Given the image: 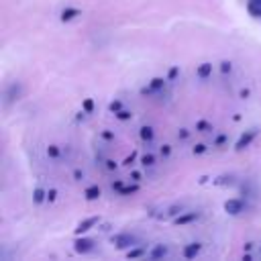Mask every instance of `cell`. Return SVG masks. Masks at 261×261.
I'll use <instances>...</instances> for the list:
<instances>
[{
    "instance_id": "1",
    "label": "cell",
    "mask_w": 261,
    "mask_h": 261,
    "mask_svg": "<svg viewBox=\"0 0 261 261\" xmlns=\"http://www.w3.org/2000/svg\"><path fill=\"white\" fill-rule=\"evenodd\" d=\"M110 241H112V245H114L116 249H128V247H135L137 237L130 234V232H118V234H114Z\"/></svg>"
},
{
    "instance_id": "2",
    "label": "cell",
    "mask_w": 261,
    "mask_h": 261,
    "mask_svg": "<svg viewBox=\"0 0 261 261\" xmlns=\"http://www.w3.org/2000/svg\"><path fill=\"white\" fill-rule=\"evenodd\" d=\"M257 133H259V128H255V126H253V128H249V130H245V133L239 137V141L234 143V149H237V151L247 149V147L253 143V139L257 137Z\"/></svg>"
},
{
    "instance_id": "3",
    "label": "cell",
    "mask_w": 261,
    "mask_h": 261,
    "mask_svg": "<svg viewBox=\"0 0 261 261\" xmlns=\"http://www.w3.org/2000/svg\"><path fill=\"white\" fill-rule=\"evenodd\" d=\"M245 210V202L241 200V198H230V200H226L224 202V212L226 214H241Z\"/></svg>"
},
{
    "instance_id": "4",
    "label": "cell",
    "mask_w": 261,
    "mask_h": 261,
    "mask_svg": "<svg viewBox=\"0 0 261 261\" xmlns=\"http://www.w3.org/2000/svg\"><path fill=\"white\" fill-rule=\"evenodd\" d=\"M94 241L92 239H75L73 241V249H75V253H82V255H86V253H92L94 251Z\"/></svg>"
},
{
    "instance_id": "5",
    "label": "cell",
    "mask_w": 261,
    "mask_h": 261,
    "mask_svg": "<svg viewBox=\"0 0 261 261\" xmlns=\"http://www.w3.org/2000/svg\"><path fill=\"white\" fill-rule=\"evenodd\" d=\"M100 222V218L98 216H90V218H86V220H82L80 224H77V228H75V234H84V232H88L92 226H96Z\"/></svg>"
},
{
    "instance_id": "6",
    "label": "cell",
    "mask_w": 261,
    "mask_h": 261,
    "mask_svg": "<svg viewBox=\"0 0 261 261\" xmlns=\"http://www.w3.org/2000/svg\"><path fill=\"white\" fill-rule=\"evenodd\" d=\"M20 92H22L20 84H10V86H8V90H6V94H4V98H6V104H10V102L18 100V98H20Z\"/></svg>"
},
{
    "instance_id": "7",
    "label": "cell",
    "mask_w": 261,
    "mask_h": 261,
    "mask_svg": "<svg viewBox=\"0 0 261 261\" xmlns=\"http://www.w3.org/2000/svg\"><path fill=\"white\" fill-rule=\"evenodd\" d=\"M200 249H202V245H200V243H190V245H186V247H184L181 255H184L186 259H194V257L200 253Z\"/></svg>"
},
{
    "instance_id": "8",
    "label": "cell",
    "mask_w": 261,
    "mask_h": 261,
    "mask_svg": "<svg viewBox=\"0 0 261 261\" xmlns=\"http://www.w3.org/2000/svg\"><path fill=\"white\" fill-rule=\"evenodd\" d=\"M163 86H165V80H163V77H153V80H151V84H149V88H145V90H143V94L159 92V90H163Z\"/></svg>"
},
{
    "instance_id": "9",
    "label": "cell",
    "mask_w": 261,
    "mask_h": 261,
    "mask_svg": "<svg viewBox=\"0 0 261 261\" xmlns=\"http://www.w3.org/2000/svg\"><path fill=\"white\" fill-rule=\"evenodd\" d=\"M198 216H200L198 212H184V214L179 212V216H177V218H173V222H175V224H188V222L198 220Z\"/></svg>"
},
{
    "instance_id": "10",
    "label": "cell",
    "mask_w": 261,
    "mask_h": 261,
    "mask_svg": "<svg viewBox=\"0 0 261 261\" xmlns=\"http://www.w3.org/2000/svg\"><path fill=\"white\" fill-rule=\"evenodd\" d=\"M196 75H198L200 80L210 77V75H212V63H200V65L196 67Z\"/></svg>"
},
{
    "instance_id": "11",
    "label": "cell",
    "mask_w": 261,
    "mask_h": 261,
    "mask_svg": "<svg viewBox=\"0 0 261 261\" xmlns=\"http://www.w3.org/2000/svg\"><path fill=\"white\" fill-rule=\"evenodd\" d=\"M139 137H141V141H143V143H151V141L155 139V130H153L151 126H141Z\"/></svg>"
},
{
    "instance_id": "12",
    "label": "cell",
    "mask_w": 261,
    "mask_h": 261,
    "mask_svg": "<svg viewBox=\"0 0 261 261\" xmlns=\"http://www.w3.org/2000/svg\"><path fill=\"white\" fill-rule=\"evenodd\" d=\"M75 16H80V8H63L59 18H61L63 22H67V20H73Z\"/></svg>"
},
{
    "instance_id": "13",
    "label": "cell",
    "mask_w": 261,
    "mask_h": 261,
    "mask_svg": "<svg viewBox=\"0 0 261 261\" xmlns=\"http://www.w3.org/2000/svg\"><path fill=\"white\" fill-rule=\"evenodd\" d=\"M100 194H102V190H100L98 186H88V188L84 190L86 200H96V198H100Z\"/></svg>"
},
{
    "instance_id": "14",
    "label": "cell",
    "mask_w": 261,
    "mask_h": 261,
    "mask_svg": "<svg viewBox=\"0 0 261 261\" xmlns=\"http://www.w3.org/2000/svg\"><path fill=\"white\" fill-rule=\"evenodd\" d=\"M167 255V247H163V245H155L151 251H149V257L151 259H161V257H165Z\"/></svg>"
},
{
    "instance_id": "15",
    "label": "cell",
    "mask_w": 261,
    "mask_h": 261,
    "mask_svg": "<svg viewBox=\"0 0 261 261\" xmlns=\"http://www.w3.org/2000/svg\"><path fill=\"white\" fill-rule=\"evenodd\" d=\"M145 255H149L145 247H135V249L130 247V249H128V253H126V257H128V259H137V257H145Z\"/></svg>"
},
{
    "instance_id": "16",
    "label": "cell",
    "mask_w": 261,
    "mask_h": 261,
    "mask_svg": "<svg viewBox=\"0 0 261 261\" xmlns=\"http://www.w3.org/2000/svg\"><path fill=\"white\" fill-rule=\"evenodd\" d=\"M47 200V192L43 190V188H37L35 192H33V202L35 204H43Z\"/></svg>"
},
{
    "instance_id": "17",
    "label": "cell",
    "mask_w": 261,
    "mask_h": 261,
    "mask_svg": "<svg viewBox=\"0 0 261 261\" xmlns=\"http://www.w3.org/2000/svg\"><path fill=\"white\" fill-rule=\"evenodd\" d=\"M247 10L255 16V18H261V4H255V2H249L247 4Z\"/></svg>"
},
{
    "instance_id": "18",
    "label": "cell",
    "mask_w": 261,
    "mask_h": 261,
    "mask_svg": "<svg viewBox=\"0 0 261 261\" xmlns=\"http://www.w3.org/2000/svg\"><path fill=\"white\" fill-rule=\"evenodd\" d=\"M141 165H145V167L155 165V155H153V153H145V155L141 157Z\"/></svg>"
},
{
    "instance_id": "19",
    "label": "cell",
    "mask_w": 261,
    "mask_h": 261,
    "mask_svg": "<svg viewBox=\"0 0 261 261\" xmlns=\"http://www.w3.org/2000/svg\"><path fill=\"white\" fill-rule=\"evenodd\" d=\"M196 130H198V133H208V130H212V124L206 122V120H198V122H196Z\"/></svg>"
},
{
    "instance_id": "20",
    "label": "cell",
    "mask_w": 261,
    "mask_h": 261,
    "mask_svg": "<svg viewBox=\"0 0 261 261\" xmlns=\"http://www.w3.org/2000/svg\"><path fill=\"white\" fill-rule=\"evenodd\" d=\"M47 155H49L51 159H57V157H59V147H57V145H49V147H47Z\"/></svg>"
},
{
    "instance_id": "21",
    "label": "cell",
    "mask_w": 261,
    "mask_h": 261,
    "mask_svg": "<svg viewBox=\"0 0 261 261\" xmlns=\"http://www.w3.org/2000/svg\"><path fill=\"white\" fill-rule=\"evenodd\" d=\"M139 190V186H122V190L118 192V194H122V196H128V194H135Z\"/></svg>"
},
{
    "instance_id": "22",
    "label": "cell",
    "mask_w": 261,
    "mask_h": 261,
    "mask_svg": "<svg viewBox=\"0 0 261 261\" xmlns=\"http://www.w3.org/2000/svg\"><path fill=\"white\" fill-rule=\"evenodd\" d=\"M108 110H110V112H114V114H116V112H118V110H122V104H120V102H118V100H112V102H110V104H108Z\"/></svg>"
},
{
    "instance_id": "23",
    "label": "cell",
    "mask_w": 261,
    "mask_h": 261,
    "mask_svg": "<svg viewBox=\"0 0 261 261\" xmlns=\"http://www.w3.org/2000/svg\"><path fill=\"white\" fill-rule=\"evenodd\" d=\"M82 108H84L86 112H92V110H94V100H92V98H88V100H84V104H82Z\"/></svg>"
},
{
    "instance_id": "24",
    "label": "cell",
    "mask_w": 261,
    "mask_h": 261,
    "mask_svg": "<svg viewBox=\"0 0 261 261\" xmlns=\"http://www.w3.org/2000/svg\"><path fill=\"white\" fill-rule=\"evenodd\" d=\"M130 116H133V114H130L128 110H118V112H116V118H118V120H128Z\"/></svg>"
},
{
    "instance_id": "25",
    "label": "cell",
    "mask_w": 261,
    "mask_h": 261,
    "mask_svg": "<svg viewBox=\"0 0 261 261\" xmlns=\"http://www.w3.org/2000/svg\"><path fill=\"white\" fill-rule=\"evenodd\" d=\"M202 153H206V145H204V143H198V145L194 147V155H202Z\"/></svg>"
},
{
    "instance_id": "26",
    "label": "cell",
    "mask_w": 261,
    "mask_h": 261,
    "mask_svg": "<svg viewBox=\"0 0 261 261\" xmlns=\"http://www.w3.org/2000/svg\"><path fill=\"white\" fill-rule=\"evenodd\" d=\"M224 143H226V135H218L216 141H214V147H222Z\"/></svg>"
},
{
    "instance_id": "27",
    "label": "cell",
    "mask_w": 261,
    "mask_h": 261,
    "mask_svg": "<svg viewBox=\"0 0 261 261\" xmlns=\"http://www.w3.org/2000/svg\"><path fill=\"white\" fill-rule=\"evenodd\" d=\"M57 198V190H47V202H55Z\"/></svg>"
},
{
    "instance_id": "28",
    "label": "cell",
    "mask_w": 261,
    "mask_h": 261,
    "mask_svg": "<svg viewBox=\"0 0 261 261\" xmlns=\"http://www.w3.org/2000/svg\"><path fill=\"white\" fill-rule=\"evenodd\" d=\"M177 137H179V139H181V141H186V139H188V137H190V130H188V128H181V130H179V133H177Z\"/></svg>"
},
{
    "instance_id": "29",
    "label": "cell",
    "mask_w": 261,
    "mask_h": 261,
    "mask_svg": "<svg viewBox=\"0 0 261 261\" xmlns=\"http://www.w3.org/2000/svg\"><path fill=\"white\" fill-rule=\"evenodd\" d=\"M169 153H171V147H169V145H163V147H161V155H163V157H169Z\"/></svg>"
},
{
    "instance_id": "30",
    "label": "cell",
    "mask_w": 261,
    "mask_h": 261,
    "mask_svg": "<svg viewBox=\"0 0 261 261\" xmlns=\"http://www.w3.org/2000/svg\"><path fill=\"white\" fill-rule=\"evenodd\" d=\"M220 69H222L224 73H226V71H230V63H228V61H222V63H220Z\"/></svg>"
},
{
    "instance_id": "31",
    "label": "cell",
    "mask_w": 261,
    "mask_h": 261,
    "mask_svg": "<svg viewBox=\"0 0 261 261\" xmlns=\"http://www.w3.org/2000/svg\"><path fill=\"white\" fill-rule=\"evenodd\" d=\"M104 163H106V169H108V171L116 169V163H114V161H110V159H108V161H104Z\"/></svg>"
},
{
    "instance_id": "32",
    "label": "cell",
    "mask_w": 261,
    "mask_h": 261,
    "mask_svg": "<svg viewBox=\"0 0 261 261\" xmlns=\"http://www.w3.org/2000/svg\"><path fill=\"white\" fill-rule=\"evenodd\" d=\"M102 137H104L106 141H112V139H114V135H112V133H108V130H104V133H102Z\"/></svg>"
},
{
    "instance_id": "33",
    "label": "cell",
    "mask_w": 261,
    "mask_h": 261,
    "mask_svg": "<svg viewBox=\"0 0 261 261\" xmlns=\"http://www.w3.org/2000/svg\"><path fill=\"white\" fill-rule=\"evenodd\" d=\"M175 75H177V67H171V69H169V80H173Z\"/></svg>"
},
{
    "instance_id": "34",
    "label": "cell",
    "mask_w": 261,
    "mask_h": 261,
    "mask_svg": "<svg viewBox=\"0 0 261 261\" xmlns=\"http://www.w3.org/2000/svg\"><path fill=\"white\" fill-rule=\"evenodd\" d=\"M130 177H133V181H139V179H141V173H139V171H133Z\"/></svg>"
},
{
    "instance_id": "35",
    "label": "cell",
    "mask_w": 261,
    "mask_h": 261,
    "mask_svg": "<svg viewBox=\"0 0 261 261\" xmlns=\"http://www.w3.org/2000/svg\"><path fill=\"white\" fill-rule=\"evenodd\" d=\"M73 177H75V179H82V177H84V171H80V169H75V173H73Z\"/></svg>"
},
{
    "instance_id": "36",
    "label": "cell",
    "mask_w": 261,
    "mask_h": 261,
    "mask_svg": "<svg viewBox=\"0 0 261 261\" xmlns=\"http://www.w3.org/2000/svg\"><path fill=\"white\" fill-rule=\"evenodd\" d=\"M249 2H255V4H261V0H249Z\"/></svg>"
}]
</instances>
